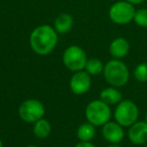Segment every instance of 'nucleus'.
Here are the masks:
<instances>
[{
  "mask_svg": "<svg viewBox=\"0 0 147 147\" xmlns=\"http://www.w3.org/2000/svg\"><path fill=\"white\" fill-rule=\"evenodd\" d=\"M57 32L53 26L41 24L36 26L30 33L29 45L38 55H47L53 53L57 45Z\"/></svg>",
  "mask_w": 147,
  "mask_h": 147,
  "instance_id": "f257e3e1",
  "label": "nucleus"
},
{
  "mask_svg": "<svg viewBox=\"0 0 147 147\" xmlns=\"http://www.w3.org/2000/svg\"><path fill=\"white\" fill-rule=\"evenodd\" d=\"M104 78L110 86L115 88L124 87L130 78L129 69L121 59H111L104 65Z\"/></svg>",
  "mask_w": 147,
  "mask_h": 147,
  "instance_id": "f03ea898",
  "label": "nucleus"
},
{
  "mask_svg": "<svg viewBox=\"0 0 147 147\" xmlns=\"http://www.w3.org/2000/svg\"><path fill=\"white\" fill-rule=\"evenodd\" d=\"M85 116L88 122L93 124L95 127H99L103 126L110 121L112 111L109 105L99 99V100L92 101L87 105L86 110H85Z\"/></svg>",
  "mask_w": 147,
  "mask_h": 147,
  "instance_id": "7ed1b4c3",
  "label": "nucleus"
},
{
  "mask_svg": "<svg viewBox=\"0 0 147 147\" xmlns=\"http://www.w3.org/2000/svg\"><path fill=\"white\" fill-rule=\"evenodd\" d=\"M139 109L137 105L131 100H122L114 111V118L117 123L125 127H130L135 122L138 121Z\"/></svg>",
  "mask_w": 147,
  "mask_h": 147,
  "instance_id": "20e7f679",
  "label": "nucleus"
},
{
  "mask_svg": "<svg viewBox=\"0 0 147 147\" xmlns=\"http://www.w3.org/2000/svg\"><path fill=\"white\" fill-rule=\"evenodd\" d=\"M135 11L136 9L134 5L125 0H120L111 5L108 15L112 22L119 25H125L133 21Z\"/></svg>",
  "mask_w": 147,
  "mask_h": 147,
  "instance_id": "39448f33",
  "label": "nucleus"
},
{
  "mask_svg": "<svg viewBox=\"0 0 147 147\" xmlns=\"http://www.w3.org/2000/svg\"><path fill=\"white\" fill-rule=\"evenodd\" d=\"M88 57L85 51L79 45L69 47L63 55V63L69 71H84Z\"/></svg>",
  "mask_w": 147,
  "mask_h": 147,
  "instance_id": "423d86ee",
  "label": "nucleus"
},
{
  "mask_svg": "<svg viewBox=\"0 0 147 147\" xmlns=\"http://www.w3.org/2000/svg\"><path fill=\"white\" fill-rule=\"evenodd\" d=\"M45 108L43 104L35 99H28L23 101L18 108V115L22 121L26 123H34L43 118Z\"/></svg>",
  "mask_w": 147,
  "mask_h": 147,
  "instance_id": "0eeeda50",
  "label": "nucleus"
},
{
  "mask_svg": "<svg viewBox=\"0 0 147 147\" xmlns=\"http://www.w3.org/2000/svg\"><path fill=\"white\" fill-rule=\"evenodd\" d=\"M92 80L86 71H79L74 73L69 80V89L76 95H84L90 90Z\"/></svg>",
  "mask_w": 147,
  "mask_h": 147,
  "instance_id": "6e6552de",
  "label": "nucleus"
},
{
  "mask_svg": "<svg viewBox=\"0 0 147 147\" xmlns=\"http://www.w3.org/2000/svg\"><path fill=\"white\" fill-rule=\"evenodd\" d=\"M102 135L105 140L111 144H119L125 137L124 127L116 121H109L102 126Z\"/></svg>",
  "mask_w": 147,
  "mask_h": 147,
  "instance_id": "1a4fd4ad",
  "label": "nucleus"
},
{
  "mask_svg": "<svg viewBox=\"0 0 147 147\" xmlns=\"http://www.w3.org/2000/svg\"><path fill=\"white\" fill-rule=\"evenodd\" d=\"M128 139L135 145L147 144V123L137 121L128 129Z\"/></svg>",
  "mask_w": 147,
  "mask_h": 147,
  "instance_id": "9d476101",
  "label": "nucleus"
},
{
  "mask_svg": "<svg viewBox=\"0 0 147 147\" xmlns=\"http://www.w3.org/2000/svg\"><path fill=\"white\" fill-rule=\"evenodd\" d=\"M130 51V43L125 37H116L113 39L109 47V53L113 59H121L128 55Z\"/></svg>",
  "mask_w": 147,
  "mask_h": 147,
  "instance_id": "9b49d317",
  "label": "nucleus"
},
{
  "mask_svg": "<svg viewBox=\"0 0 147 147\" xmlns=\"http://www.w3.org/2000/svg\"><path fill=\"white\" fill-rule=\"evenodd\" d=\"M100 100H102L109 106H112V105H118L123 100V96L118 88L110 86L101 91Z\"/></svg>",
  "mask_w": 147,
  "mask_h": 147,
  "instance_id": "f8f14e48",
  "label": "nucleus"
},
{
  "mask_svg": "<svg viewBox=\"0 0 147 147\" xmlns=\"http://www.w3.org/2000/svg\"><path fill=\"white\" fill-rule=\"evenodd\" d=\"M73 26L74 18L69 13H61L59 15H57L53 22V28L59 34L69 32L73 28Z\"/></svg>",
  "mask_w": 147,
  "mask_h": 147,
  "instance_id": "ddd939ff",
  "label": "nucleus"
},
{
  "mask_svg": "<svg viewBox=\"0 0 147 147\" xmlns=\"http://www.w3.org/2000/svg\"><path fill=\"white\" fill-rule=\"evenodd\" d=\"M33 134L35 137L39 139H45L49 136L51 132V123L45 119L41 118L37 120L36 122L33 123Z\"/></svg>",
  "mask_w": 147,
  "mask_h": 147,
  "instance_id": "4468645a",
  "label": "nucleus"
},
{
  "mask_svg": "<svg viewBox=\"0 0 147 147\" xmlns=\"http://www.w3.org/2000/svg\"><path fill=\"white\" fill-rule=\"evenodd\" d=\"M96 129L90 122L81 124L77 129V137L80 141H91L95 137Z\"/></svg>",
  "mask_w": 147,
  "mask_h": 147,
  "instance_id": "2eb2a0df",
  "label": "nucleus"
},
{
  "mask_svg": "<svg viewBox=\"0 0 147 147\" xmlns=\"http://www.w3.org/2000/svg\"><path fill=\"white\" fill-rule=\"evenodd\" d=\"M85 71L90 76H98L104 71V63L99 59H89L87 61Z\"/></svg>",
  "mask_w": 147,
  "mask_h": 147,
  "instance_id": "dca6fc26",
  "label": "nucleus"
},
{
  "mask_svg": "<svg viewBox=\"0 0 147 147\" xmlns=\"http://www.w3.org/2000/svg\"><path fill=\"white\" fill-rule=\"evenodd\" d=\"M135 80L139 83L147 82V63H140L135 67L133 71Z\"/></svg>",
  "mask_w": 147,
  "mask_h": 147,
  "instance_id": "f3484780",
  "label": "nucleus"
},
{
  "mask_svg": "<svg viewBox=\"0 0 147 147\" xmlns=\"http://www.w3.org/2000/svg\"><path fill=\"white\" fill-rule=\"evenodd\" d=\"M133 21L135 24L143 28H147V8H140L135 11Z\"/></svg>",
  "mask_w": 147,
  "mask_h": 147,
  "instance_id": "a211bd4d",
  "label": "nucleus"
},
{
  "mask_svg": "<svg viewBox=\"0 0 147 147\" xmlns=\"http://www.w3.org/2000/svg\"><path fill=\"white\" fill-rule=\"evenodd\" d=\"M75 147H97V146L94 143L91 142V141H80V142L75 145Z\"/></svg>",
  "mask_w": 147,
  "mask_h": 147,
  "instance_id": "6ab92c4d",
  "label": "nucleus"
},
{
  "mask_svg": "<svg viewBox=\"0 0 147 147\" xmlns=\"http://www.w3.org/2000/svg\"><path fill=\"white\" fill-rule=\"evenodd\" d=\"M125 1H127V2L131 3V4H133V5H139L144 2L145 0H125Z\"/></svg>",
  "mask_w": 147,
  "mask_h": 147,
  "instance_id": "aec40b11",
  "label": "nucleus"
},
{
  "mask_svg": "<svg viewBox=\"0 0 147 147\" xmlns=\"http://www.w3.org/2000/svg\"><path fill=\"white\" fill-rule=\"evenodd\" d=\"M108 147H120L118 144H111V145H109Z\"/></svg>",
  "mask_w": 147,
  "mask_h": 147,
  "instance_id": "412c9836",
  "label": "nucleus"
},
{
  "mask_svg": "<svg viewBox=\"0 0 147 147\" xmlns=\"http://www.w3.org/2000/svg\"><path fill=\"white\" fill-rule=\"evenodd\" d=\"M144 121L147 123V112H146V114H145V119H144Z\"/></svg>",
  "mask_w": 147,
  "mask_h": 147,
  "instance_id": "4be33fe9",
  "label": "nucleus"
},
{
  "mask_svg": "<svg viewBox=\"0 0 147 147\" xmlns=\"http://www.w3.org/2000/svg\"><path fill=\"white\" fill-rule=\"evenodd\" d=\"M0 147H3V143H2V141H1V139H0Z\"/></svg>",
  "mask_w": 147,
  "mask_h": 147,
  "instance_id": "5701e85b",
  "label": "nucleus"
},
{
  "mask_svg": "<svg viewBox=\"0 0 147 147\" xmlns=\"http://www.w3.org/2000/svg\"><path fill=\"white\" fill-rule=\"evenodd\" d=\"M26 147H37L36 145H28V146H26Z\"/></svg>",
  "mask_w": 147,
  "mask_h": 147,
  "instance_id": "b1692460",
  "label": "nucleus"
},
{
  "mask_svg": "<svg viewBox=\"0 0 147 147\" xmlns=\"http://www.w3.org/2000/svg\"><path fill=\"white\" fill-rule=\"evenodd\" d=\"M144 147H147V144H145V146Z\"/></svg>",
  "mask_w": 147,
  "mask_h": 147,
  "instance_id": "393cba45",
  "label": "nucleus"
}]
</instances>
